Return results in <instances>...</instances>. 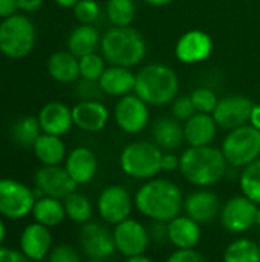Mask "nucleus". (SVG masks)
Segmentation results:
<instances>
[{"label": "nucleus", "mask_w": 260, "mask_h": 262, "mask_svg": "<svg viewBox=\"0 0 260 262\" xmlns=\"http://www.w3.org/2000/svg\"><path fill=\"white\" fill-rule=\"evenodd\" d=\"M184 193L181 187L166 178L147 180L135 193L136 210L152 220L169 223L184 210Z\"/></svg>", "instance_id": "nucleus-1"}, {"label": "nucleus", "mask_w": 260, "mask_h": 262, "mask_svg": "<svg viewBox=\"0 0 260 262\" xmlns=\"http://www.w3.org/2000/svg\"><path fill=\"white\" fill-rule=\"evenodd\" d=\"M228 163L221 149L213 146L188 147L179 157V172L190 184L207 189L227 173Z\"/></svg>", "instance_id": "nucleus-2"}, {"label": "nucleus", "mask_w": 260, "mask_h": 262, "mask_svg": "<svg viewBox=\"0 0 260 262\" xmlns=\"http://www.w3.org/2000/svg\"><path fill=\"white\" fill-rule=\"evenodd\" d=\"M100 48L109 64L124 68L139 64L147 54L143 34L132 26H112L101 35Z\"/></svg>", "instance_id": "nucleus-3"}, {"label": "nucleus", "mask_w": 260, "mask_h": 262, "mask_svg": "<svg viewBox=\"0 0 260 262\" xmlns=\"http://www.w3.org/2000/svg\"><path fill=\"white\" fill-rule=\"evenodd\" d=\"M179 91L176 72L164 63H149L136 72L133 94L149 106H166L172 103Z\"/></svg>", "instance_id": "nucleus-4"}, {"label": "nucleus", "mask_w": 260, "mask_h": 262, "mask_svg": "<svg viewBox=\"0 0 260 262\" xmlns=\"http://www.w3.org/2000/svg\"><path fill=\"white\" fill-rule=\"evenodd\" d=\"M162 150L149 141H133L120 155L121 170L133 180H152L161 169Z\"/></svg>", "instance_id": "nucleus-5"}, {"label": "nucleus", "mask_w": 260, "mask_h": 262, "mask_svg": "<svg viewBox=\"0 0 260 262\" xmlns=\"http://www.w3.org/2000/svg\"><path fill=\"white\" fill-rule=\"evenodd\" d=\"M35 46V26L25 14H14L0 21V52L12 60L23 58Z\"/></svg>", "instance_id": "nucleus-6"}, {"label": "nucleus", "mask_w": 260, "mask_h": 262, "mask_svg": "<svg viewBox=\"0 0 260 262\" xmlns=\"http://www.w3.org/2000/svg\"><path fill=\"white\" fill-rule=\"evenodd\" d=\"M221 150L228 166L244 169L260 158V130L251 124L228 130Z\"/></svg>", "instance_id": "nucleus-7"}, {"label": "nucleus", "mask_w": 260, "mask_h": 262, "mask_svg": "<svg viewBox=\"0 0 260 262\" xmlns=\"http://www.w3.org/2000/svg\"><path fill=\"white\" fill-rule=\"evenodd\" d=\"M37 198L26 184L12 180H0V215L8 220H21L32 213Z\"/></svg>", "instance_id": "nucleus-8"}, {"label": "nucleus", "mask_w": 260, "mask_h": 262, "mask_svg": "<svg viewBox=\"0 0 260 262\" xmlns=\"http://www.w3.org/2000/svg\"><path fill=\"white\" fill-rule=\"evenodd\" d=\"M135 201L124 186L112 184L101 190L97 209L101 220L110 226H116L130 218Z\"/></svg>", "instance_id": "nucleus-9"}, {"label": "nucleus", "mask_w": 260, "mask_h": 262, "mask_svg": "<svg viewBox=\"0 0 260 262\" xmlns=\"http://www.w3.org/2000/svg\"><path fill=\"white\" fill-rule=\"evenodd\" d=\"M259 206L244 195L230 198L221 209L222 227L230 233H245L256 226Z\"/></svg>", "instance_id": "nucleus-10"}, {"label": "nucleus", "mask_w": 260, "mask_h": 262, "mask_svg": "<svg viewBox=\"0 0 260 262\" xmlns=\"http://www.w3.org/2000/svg\"><path fill=\"white\" fill-rule=\"evenodd\" d=\"M116 252L123 256H138L144 255L152 243L149 229L136 220L127 218L126 221L116 224L112 230Z\"/></svg>", "instance_id": "nucleus-11"}, {"label": "nucleus", "mask_w": 260, "mask_h": 262, "mask_svg": "<svg viewBox=\"0 0 260 262\" xmlns=\"http://www.w3.org/2000/svg\"><path fill=\"white\" fill-rule=\"evenodd\" d=\"M113 118L116 126L126 134L143 132L150 120L149 104L136 94L124 95L118 100L113 109Z\"/></svg>", "instance_id": "nucleus-12"}, {"label": "nucleus", "mask_w": 260, "mask_h": 262, "mask_svg": "<svg viewBox=\"0 0 260 262\" xmlns=\"http://www.w3.org/2000/svg\"><path fill=\"white\" fill-rule=\"evenodd\" d=\"M78 238L81 250L89 259L104 261L116 252L113 235L104 224L93 221L83 224Z\"/></svg>", "instance_id": "nucleus-13"}, {"label": "nucleus", "mask_w": 260, "mask_h": 262, "mask_svg": "<svg viewBox=\"0 0 260 262\" xmlns=\"http://www.w3.org/2000/svg\"><path fill=\"white\" fill-rule=\"evenodd\" d=\"M253 101L245 95H227L219 98V103L211 114L218 127L233 130L250 123Z\"/></svg>", "instance_id": "nucleus-14"}, {"label": "nucleus", "mask_w": 260, "mask_h": 262, "mask_svg": "<svg viewBox=\"0 0 260 262\" xmlns=\"http://www.w3.org/2000/svg\"><path fill=\"white\" fill-rule=\"evenodd\" d=\"M213 52L211 37L201 29L187 31L179 37L175 46V55L181 63L195 64L207 60Z\"/></svg>", "instance_id": "nucleus-15"}, {"label": "nucleus", "mask_w": 260, "mask_h": 262, "mask_svg": "<svg viewBox=\"0 0 260 262\" xmlns=\"http://www.w3.org/2000/svg\"><path fill=\"white\" fill-rule=\"evenodd\" d=\"M35 186L43 196L57 200H64L77 189V183L61 166H43L38 169L35 173Z\"/></svg>", "instance_id": "nucleus-16"}, {"label": "nucleus", "mask_w": 260, "mask_h": 262, "mask_svg": "<svg viewBox=\"0 0 260 262\" xmlns=\"http://www.w3.org/2000/svg\"><path fill=\"white\" fill-rule=\"evenodd\" d=\"M221 200L219 196L207 189L195 190L188 193L184 200V212L187 216L199 224H208L221 215Z\"/></svg>", "instance_id": "nucleus-17"}, {"label": "nucleus", "mask_w": 260, "mask_h": 262, "mask_svg": "<svg viewBox=\"0 0 260 262\" xmlns=\"http://www.w3.org/2000/svg\"><path fill=\"white\" fill-rule=\"evenodd\" d=\"M109 109L100 100H81L72 107L74 124L84 132H100L109 123Z\"/></svg>", "instance_id": "nucleus-18"}, {"label": "nucleus", "mask_w": 260, "mask_h": 262, "mask_svg": "<svg viewBox=\"0 0 260 262\" xmlns=\"http://www.w3.org/2000/svg\"><path fill=\"white\" fill-rule=\"evenodd\" d=\"M37 118H38L41 132L55 135V137L66 135L74 126L72 109L61 101H51L44 104L40 109Z\"/></svg>", "instance_id": "nucleus-19"}, {"label": "nucleus", "mask_w": 260, "mask_h": 262, "mask_svg": "<svg viewBox=\"0 0 260 262\" xmlns=\"http://www.w3.org/2000/svg\"><path fill=\"white\" fill-rule=\"evenodd\" d=\"M52 235L49 227L32 223L21 232L20 236V252L29 261H41L52 250Z\"/></svg>", "instance_id": "nucleus-20"}, {"label": "nucleus", "mask_w": 260, "mask_h": 262, "mask_svg": "<svg viewBox=\"0 0 260 262\" xmlns=\"http://www.w3.org/2000/svg\"><path fill=\"white\" fill-rule=\"evenodd\" d=\"M64 169L70 175V178L77 183V186L90 183L98 170L97 155L84 146L75 147L69 152L64 160Z\"/></svg>", "instance_id": "nucleus-21"}, {"label": "nucleus", "mask_w": 260, "mask_h": 262, "mask_svg": "<svg viewBox=\"0 0 260 262\" xmlns=\"http://www.w3.org/2000/svg\"><path fill=\"white\" fill-rule=\"evenodd\" d=\"M136 81V74L130 68L124 66H113L104 69L103 75L98 80L101 91L110 97H124L133 92Z\"/></svg>", "instance_id": "nucleus-22"}, {"label": "nucleus", "mask_w": 260, "mask_h": 262, "mask_svg": "<svg viewBox=\"0 0 260 262\" xmlns=\"http://www.w3.org/2000/svg\"><path fill=\"white\" fill-rule=\"evenodd\" d=\"M167 235L175 249H195L201 241V224L187 215H179L167 223Z\"/></svg>", "instance_id": "nucleus-23"}, {"label": "nucleus", "mask_w": 260, "mask_h": 262, "mask_svg": "<svg viewBox=\"0 0 260 262\" xmlns=\"http://www.w3.org/2000/svg\"><path fill=\"white\" fill-rule=\"evenodd\" d=\"M216 132H218V124L211 114L196 112L184 124L185 143L190 147L211 146V141L215 140Z\"/></svg>", "instance_id": "nucleus-24"}, {"label": "nucleus", "mask_w": 260, "mask_h": 262, "mask_svg": "<svg viewBox=\"0 0 260 262\" xmlns=\"http://www.w3.org/2000/svg\"><path fill=\"white\" fill-rule=\"evenodd\" d=\"M153 141L161 150L173 152L179 149L185 143L184 126L178 120L172 118H161L156 121L152 130Z\"/></svg>", "instance_id": "nucleus-25"}, {"label": "nucleus", "mask_w": 260, "mask_h": 262, "mask_svg": "<svg viewBox=\"0 0 260 262\" xmlns=\"http://www.w3.org/2000/svg\"><path fill=\"white\" fill-rule=\"evenodd\" d=\"M48 72L58 83H74L80 78V60L69 51H57L48 58Z\"/></svg>", "instance_id": "nucleus-26"}, {"label": "nucleus", "mask_w": 260, "mask_h": 262, "mask_svg": "<svg viewBox=\"0 0 260 262\" xmlns=\"http://www.w3.org/2000/svg\"><path fill=\"white\" fill-rule=\"evenodd\" d=\"M101 43V35L93 25H78L67 37V51L81 58L97 51Z\"/></svg>", "instance_id": "nucleus-27"}, {"label": "nucleus", "mask_w": 260, "mask_h": 262, "mask_svg": "<svg viewBox=\"0 0 260 262\" xmlns=\"http://www.w3.org/2000/svg\"><path fill=\"white\" fill-rule=\"evenodd\" d=\"M37 160L43 166H60L66 160V147L60 137L41 134L32 146Z\"/></svg>", "instance_id": "nucleus-28"}, {"label": "nucleus", "mask_w": 260, "mask_h": 262, "mask_svg": "<svg viewBox=\"0 0 260 262\" xmlns=\"http://www.w3.org/2000/svg\"><path fill=\"white\" fill-rule=\"evenodd\" d=\"M32 216L35 220V223H38V224H43L49 229L57 227L66 218L64 204L61 203V200L51 198V196H41L34 204Z\"/></svg>", "instance_id": "nucleus-29"}, {"label": "nucleus", "mask_w": 260, "mask_h": 262, "mask_svg": "<svg viewBox=\"0 0 260 262\" xmlns=\"http://www.w3.org/2000/svg\"><path fill=\"white\" fill-rule=\"evenodd\" d=\"M224 262H260V246L248 238L230 243L222 256Z\"/></svg>", "instance_id": "nucleus-30"}, {"label": "nucleus", "mask_w": 260, "mask_h": 262, "mask_svg": "<svg viewBox=\"0 0 260 262\" xmlns=\"http://www.w3.org/2000/svg\"><path fill=\"white\" fill-rule=\"evenodd\" d=\"M64 204V210H66V216L75 223V224H86L92 220L93 215V209H92V203L90 200L78 192H72L70 195H67L63 200Z\"/></svg>", "instance_id": "nucleus-31"}, {"label": "nucleus", "mask_w": 260, "mask_h": 262, "mask_svg": "<svg viewBox=\"0 0 260 262\" xmlns=\"http://www.w3.org/2000/svg\"><path fill=\"white\" fill-rule=\"evenodd\" d=\"M239 187L244 196L260 206V158L242 169Z\"/></svg>", "instance_id": "nucleus-32"}, {"label": "nucleus", "mask_w": 260, "mask_h": 262, "mask_svg": "<svg viewBox=\"0 0 260 262\" xmlns=\"http://www.w3.org/2000/svg\"><path fill=\"white\" fill-rule=\"evenodd\" d=\"M41 134L43 132L37 117H23L12 126V138L23 147H32Z\"/></svg>", "instance_id": "nucleus-33"}, {"label": "nucleus", "mask_w": 260, "mask_h": 262, "mask_svg": "<svg viewBox=\"0 0 260 262\" xmlns=\"http://www.w3.org/2000/svg\"><path fill=\"white\" fill-rule=\"evenodd\" d=\"M106 14L113 26H130L136 15L133 0H107Z\"/></svg>", "instance_id": "nucleus-34"}, {"label": "nucleus", "mask_w": 260, "mask_h": 262, "mask_svg": "<svg viewBox=\"0 0 260 262\" xmlns=\"http://www.w3.org/2000/svg\"><path fill=\"white\" fill-rule=\"evenodd\" d=\"M80 60V77L83 80L89 81H98L106 69V60L103 55H98L97 52L87 54Z\"/></svg>", "instance_id": "nucleus-35"}, {"label": "nucleus", "mask_w": 260, "mask_h": 262, "mask_svg": "<svg viewBox=\"0 0 260 262\" xmlns=\"http://www.w3.org/2000/svg\"><path fill=\"white\" fill-rule=\"evenodd\" d=\"M190 98L193 101V106H195L196 112H201V114H213L218 103H219L218 95L208 88L195 89L190 94Z\"/></svg>", "instance_id": "nucleus-36"}, {"label": "nucleus", "mask_w": 260, "mask_h": 262, "mask_svg": "<svg viewBox=\"0 0 260 262\" xmlns=\"http://www.w3.org/2000/svg\"><path fill=\"white\" fill-rule=\"evenodd\" d=\"M72 9L80 25H93L100 18V14H101L100 5L97 0H80Z\"/></svg>", "instance_id": "nucleus-37"}, {"label": "nucleus", "mask_w": 260, "mask_h": 262, "mask_svg": "<svg viewBox=\"0 0 260 262\" xmlns=\"http://www.w3.org/2000/svg\"><path fill=\"white\" fill-rule=\"evenodd\" d=\"M195 114H196V109L193 106V101H192L190 95L176 97L172 101V115H173L175 120H178V121H187Z\"/></svg>", "instance_id": "nucleus-38"}, {"label": "nucleus", "mask_w": 260, "mask_h": 262, "mask_svg": "<svg viewBox=\"0 0 260 262\" xmlns=\"http://www.w3.org/2000/svg\"><path fill=\"white\" fill-rule=\"evenodd\" d=\"M49 262H81V258L72 246L60 244L49 252Z\"/></svg>", "instance_id": "nucleus-39"}, {"label": "nucleus", "mask_w": 260, "mask_h": 262, "mask_svg": "<svg viewBox=\"0 0 260 262\" xmlns=\"http://www.w3.org/2000/svg\"><path fill=\"white\" fill-rule=\"evenodd\" d=\"M166 262H205V258L195 249H176Z\"/></svg>", "instance_id": "nucleus-40"}, {"label": "nucleus", "mask_w": 260, "mask_h": 262, "mask_svg": "<svg viewBox=\"0 0 260 262\" xmlns=\"http://www.w3.org/2000/svg\"><path fill=\"white\" fill-rule=\"evenodd\" d=\"M78 95L81 97V100H97L98 92H103L98 81H89V80H83L78 84Z\"/></svg>", "instance_id": "nucleus-41"}, {"label": "nucleus", "mask_w": 260, "mask_h": 262, "mask_svg": "<svg viewBox=\"0 0 260 262\" xmlns=\"http://www.w3.org/2000/svg\"><path fill=\"white\" fill-rule=\"evenodd\" d=\"M150 239L155 243H169V235H167V223L162 221H153V224L149 229Z\"/></svg>", "instance_id": "nucleus-42"}, {"label": "nucleus", "mask_w": 260, "mask_h": 262, "mask_svg": "<svg viewBox=\"0 0 260 262\" xmlns=\"http://www.w3.org/2000/svg\"><path fill=\"white\" fill-rule=\"evenodd\" d=\"M0 262H29V259L18 250L0 247Z\"/></svg>", "instance_id": "nucleus-43"}, {"label": "nucleus", "mask_w": 260, "mask_h": 262, "mask_svg": "<svg viewBox=\"0 0 260 262\" xmlns=\"http://www.w3.org/2000/svg\"><path fill=\"white\" fill-rule=\"evenodd\" d=\"M161 169H162V172H175V170H179V157L175 155L173 152L162 154Z\"/></svg>", "instance_id": "nucleus-44"}, {"label": "nucleus", "mask_w": 260, "mask_h": 262, "mask_svg": "<svg viewBox=\"0 0 260 262\" xmlns=\"http://www.w3.org/2000/svg\"><path fill=\"white\" fill-rule=\"evenodd\" d=\"M17 11H18L17 0H0V18L11 17L17 14Z\"/></svg>", "instance_id": "nucleus-45"}, {"label": "nucleus", "mask_w": 260, "mask_h": 262, "mask_svg": "<svg viewBox=\"0 0 260 262\" xmlns=\"http://www.w3.org/2000/svg\"><path fill=\"white\" fill-rule=\"evenodd\" d=\"M17 5H18V11L31 14L41 8L43 0H17Z\"/></svg>", "instance_id": "nucleus-46"}, {"label": "nucleus", "mask_w": 260, "mask_h": 262, "mask_svg": "<svg viewBox=\"0 0 260 262\" xmlns=\"http://www.w3.org/2000/svg\"><path fill=\"white\" fill-rule=\"evenodd\" d=\"M250 124L260 130V104H254L251 115H250Z\"/></svg>", "instance_id": "nucleus-47"}, {"label": "nucleus", "mask_w": 260, "mask_h": 262, "mask_svg": "<svg viewBox=\"0 0 260 262\" xmlns=\"http://www.w3.org/2000/svg\"><path fill=\"white\" fill-rule=\"evenodd\" d=\"M143 2L150 5V6H167L172 2H175V0H143Z\"/></svg>", "instance_id": "nucleus-48"}, {"label": "nucleus", "mask_w": 260, "mask_h": 262, "mask_svg": "<svg viewBox=\"0 0 260 262\" xmlns=\"http://www.w3.org/2000/svg\"><path fill=\"white\" fill-rule=\"evenodd\" d=\"M54 2L61 8H74L80 0H54Z\"/></svg>", "instance_id": "nucleus-49"}, {"label": "nucleus", "mask_w": 260, "mask_h": 262, "mask_svg": "<svg viewBox=\"0 0 260 262\" xmlns=\"http://www.w3.org/2000/svg\"><path fill=\"white\" fill-rule=\"evenodd\" d=\"M126 262H155L153 259H150L149 256H146V253L144 255H138V256H130V258H127Z\"/></svg>", "instance_id": "nucleus-50"}, {"label": "nucleus", "mask_w": 260, "mask_h": 262, "mask_svg": "<svg viewBox=\"0 0 260 262\" xmlns=\"http://www.w3.org/2000/svg\"><path fill=\"white\" fill-rule=\"evenodd\" d=\"M5 238H6V227H5V223L0 220V247L5 241Z\"/></svg>", "instance_id": "nucleus-51"}, {"label": "nucleus", "mask_w": 260, "mask_h": 262, "mask_svg": "<svg viewBox=\"0 0 260 262\" xmlns=\"http://www.w3.org/2000/svg\"><path fill=\"white\" fill-rule=\"evenodd\" d=\"M256 226L260 227V206H259V210H257V216H256Z\"/></svg>", "instance_id": "nucleus-52"}, {"label": "nucleus", "mask_w": 260, "mask_h": 262, "mask_svg": "<svg viewBox=\"0 0 260 262\" xmlns=\"http://www.w3.org/2000/svg\"><path fill=\"white\" fill-rule=\"evenodd\" d=\"M84 262H103V261H100V259H87V261H84Z\"/></svg>", "instance_id": "nucleus-53"}]
</instances>
